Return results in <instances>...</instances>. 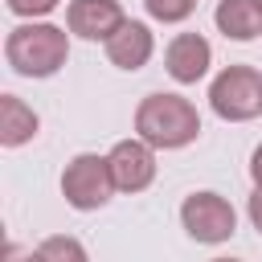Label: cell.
<instances>
[{
	"label": "cell",
	"instance_id": "1",
	"mask_svg": "<svg viewBox=\"0 0 262 262\" xmlns=\"http://www.w3.org/2000/svg\"><path fill=\"white\" fill-rule=\"evenodd\" d=\"M135 135L156 151H180L201 139V111L172 90H151L135 106Z\"/></svg>",
	"mask_w": 262,
	"mask_h": 262
},
{
	"label": "cell",
	"instance_id": "2",
	"mask_svg": "<svg viewBox=\"0 0 262 262\" xmlns=\"http://www.w3.org/2000/svg\"><path fill=\"white\" fill-rule=\"evenodd\" d=\"M70 37L61 25L49 20H20L4 37V61L20 78H53L70 61Z\"/></svg>",
	"mask_w": 262,
	"mask_h": 262
},
{
	"label": "cell",
	"instance_id": "3",
	"mask_svg": "<svg viewBox=\"0 0 262 262\" xmlns=\"http://www.w3.org/2000/svg\"><path fill=\"white\" fill-rule=\"evenodd\" d=\"M115 192H119V188H115L111 164H106V156H98V151H78V156L61 168V196H66V205L78 209V213L106 209Z\"/></svg>",
	"mask_w": 262,
	"mask_h": 262
},
{
	"label": "cell",
	"instance_id": "4",
	"mask_svg": "<svg viewBox=\"0 0 262 262\" xmlns=\"http://www.w3.org/2000/svg\"><path fill=\"white\" fill-rule=\"evenodd\" d=\"M209 106L225 123H250L262 115V74L254 66H225L209 82Z\"/></svg>",
	"mask_w": 262,
	"mask_h": 262
},
{
	"label": "cell",
	"instance_id": "5",
	"mask_svg": "<svg viewBox=\"0 0 262 262\" xmlns=\"http://www.w3.org/2000/svg\"><path fill=\"white\" fill-rule=\"evenodd\" d=\"M180 225L192 242L201 246H221L237 233V209L213 192V188H201V192H188L180 201Z\"/></svg>",
	"mask_w": 262,
	"mask_h": 262
},
{
	"label": "cell",
	"instance_id": "6",
	"mask_svg": "<svg viewBox=\"0 0 262 262\" xmlns=\"http://www.w3.org/2000/svg\"><path fill=\"white\" fill-rule=\"evenodd\" d=\"M106 164H111V176H115V188L119 192H143L156 180V147L143 143L139 135L111 143Z\"/></svg>",
	"mask_w": 262,
	"mask_h": 262
},
{
	"label": "cell",
	"instance_id": "7",
	"mask_svg": "<svg viewBox=\"0 0 262 262\" xmlns=\"http://www.w3.org/2000/svg\"><path fill=\"white\" fill-rule=\"evenodd\" d=\"M127 20L119 0H70L66 4V29L82 41H111L119 33V25Z\"/></svg>",
	"mask_w": 262,
	"mask_h": 262
},
{
	"label": "cell",
	"instance_id": "8",
	"mask_svg": "<svg viewBox=\"0 0 262 262\" xmlns=\"http://www.w3.org/2000/svg\"><path fill=\"white\" fill-rule=\"evenodd\" d=\"M213 66V45L201 33H176L164 49V70L180 86H196Z\"/></svg>",
	"mask_w": 262,
	"mask_h": 262
},
{
	"label": "cell",
	"instance_id": "9",
	"mask_svg": "<svg viewBox=\"0 0 262 262\" xmlns=\"http://www.w3.org/2000/svg\"><path fill=\"white\" fill-rule=\"evenodd\" d=\"M151 53H156V33H151V25H143V20H123L119 25V33L106 41V61L115 66V70H127V74H135V70H143L147 61H151Z\"/></svg>",
	"mask_w": 262,
	"mask_h": 262
},
{
	"label": "cell",
	"instance_id": "10",
	"mask_svg": "<svg viewBox=\"0 0 262 262\" xmlns=\"http://www.w3.org/2000/svg\"><path fill=\"white\" fill-rule=\"evenodd\" d=\"M213 25L225 41H254L262 37V0H217Z\"/></svg>",
	"mask_w": 262,
	"mask_h": 262
},
{
	"label": "cell",
	"instance_id": "11",
	"mask_svg": "<svg viewBox=\"0 0 262 262\" xmlns=\"http://www.w3.org/2000/svg\"><path fill=\"white\" fill-rule=\"evenodd\" d=\"M37 131H41L37 111L20 94H0V143L4 147H25L29 139H37Z\"/></svg>",
	"mask_w": 262,
	"mask_h": 262
},
{
	"label": "cell",
	"instance_id": "12",
	"mask_svg": "<svg viewBox=\"0 0 262 262\" xmlns=\"http://www.w3.org/2000/svg\"><path fill=\"white\" fill-rule=\"evenodd\" d=\"M41 258L45 262H90L86 246L74 237V233H49L41 242Z\"/></svg>",
	"mask_w": 262,
	"mask_h": 262
},
{
	"label": "cell",
	"instance_id": "13",
	"mask_svg": "<svg viewBox=\"0 0 262 262\" xmlns=\"http://www.w3.org/2000/svg\"><path fill=\"white\" fill-rule=\"evenodd\" d=\"M143 8L160 25H180V20H188L196 12V0H143Z\"/></svg>",
	"mask_w": 262,
	"mask_h": 262
},
{
	"label": "cell",
	"instance_id": "14",
	"mask_svg": "<svg viewBox=\"0 0 262 262\" xmlns=\"http://www.w3.org/2000/svg\"><path fill=\"white\" fill-rule=\"evenodd\" d=\"M61 0H4V8L16 16V20H45Z\"/></svg>",
	"mask_w": 262,
	"mask_h": 262
},
{
	"label": "cell",
	"instance_id": "15",
	"mask_svg": "<svg viewBox=\"0 0 262 262\" xmlns=\"http://www.w3.org/2000/svg\"><path fill=\"white\" fill-rule=\"evenodd\" d=\"M0 262H45V258H41V246L4 242V250H0Z\"/></svg>",
	"mask_w": 262,
	"mask_h": 262
},
{
	"label": "cell",
	"instance_id": "16",
	"mask_svg": "<svg viewBox=\"0 0 262 262\" xmlns=\"http://www.w3.org/2000/svg\"><path fill=\"white\" fill-rule=\"evenodd\" d=\"M246 213H250V225L262 233V188H254V192H250V201H246Z\"/></svg>",
	"mask_w": 262,
	"mask_h": 262
},
{
	"label": "cell",
	"instance_id": "17",
	"mask_svg": "<svg viewBox=\"0 0 262 262\" xmlns=\"http://www.w3.org/2000/svg\"><path fill=\"white\" fill-rule=\"evenodd\" d=\"M250 180H254V188H262V143H258L254 156H250Z\"/></svg>",
	"mask_w": 262,
	"mask_h": 262
},
{
	"label": "cell",
	"instance_id": "18",
	"mask_svg": "<svg viewBox=\"0 0 262 262\" xmlns=\"http://www.w3.org/2000/svg\"><path fill=\"white\" fill-rule=\"evenodd\" d=\"M209 262H242V258H209Z\"/></svg>",
	"mask_w": 262,
	"mask_h": 262
}]
</instances>
